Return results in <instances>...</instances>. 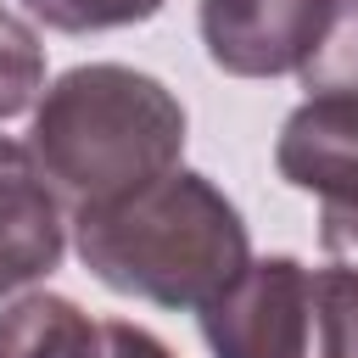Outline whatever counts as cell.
Wrapping results in <instances>:
<instances>
[{"mask_svg": "<svg viewBox=\"0 0 358 358\" xmlns=\"http://www.w3.org/2000/svg\"><path fill=\"white\" fill-rule=\"evenodd\" d=\"M73 246L106 291L173 313H201L252 263L241 207L196 168H168L117 201L73 213Z\"/></svg>", "mask_w": 358, "mask_h": 358, "instance_id": "6da1fadb", "label": "cell"}, {"mask_svg": "<svg viewBox=\"0 0 358 358\" xmlns=\"http://www.w3.org/2000/svg\"><path fill=\"white\" fill-rule=\"evenodd\" d=\"M185 129V106L162 78L123 62H84L34 101L28 151L56 201L84 213L179 168Z\"/></svg>", "mask_w": 358, "mask_h": 358, "instance_id": "7a4b0ae2", "label": "cell"}, {"mask_svg": "<svg viewBox=\"0 0 358 358\" xmlns=\"http://www.w3.org/2000/svg\"><path fill=\"white\" fill-rule=\"evenodd\" d=\"M308 285L313 268L274 252L252 257L207 308L201 341L213 358H302L308 352Z\"/></svg>", "mask_w": 358, "mask_h": 358, "instance_id": "3957f363", "label": "cell"}, {"mask_svg": "<svg viewBox=\"0 0 358 358\" xmlns=\"http://www.w3.org/2000/svg\"><path fill=\"white\" fill-rule=\"evenodd\" d=\"M201 45L229 78L296 73L324 22V0H201Z\"/></svg>", "mask_w": 358, "mask_h": 358, "instance_id": "277c9868", "label": "cell"}, {"mask_svg": "<svg viewBox=\"0 0 358 358\" xmlns=\"http://www.w3.org/2000/svg\"><path fill=\"white\" fill-rule=\"evenodd\" d=\"M274 168L291 190L319 196V213H358V101L308 95L280 123Z\"/></svg>", "mask_w": 358, "mask_h": 358, "instance_id": "5b68a950", "label": "cell"}, {"mask_svg": "<svg viewBox=\"0 0 358 358\" xmlns=\"http://www.w3.org/2000/svg\"><path fill=\"white\" fill-rule=\"evenodd\" d=\"M67 252V218L34 151L0 134V296L45 280Z\"/></svg>", "mask_w": 358, "mask_h": 358, "instance_id": "8992f818", "label": "cell"}, {"mask_svg": "<svg viewBox=\"0 0 358 358\" xmlns=\"http://www.w3.org/2000/svg\"><path fill=\"white\" fill-rule=\"evenodd\" d=\"M90 313L62 291L17 296L0 313V358H78L90 341Z\"/></svg>", "mask_w": 358, "mask_h": 358, "instance_id": "52a82bcc", "label": "cell"}, {"mask_svg": "<svg viewBox=\"0 0 358 358\" xmlns=\"http://www.w3.org/2000/svg\"><path fill=\"white\" fill-rule=\"evenodd\" d=\"M308 95H341L358 101V0H324V22L313 34V50L296 67Z\"/></svg>", "mask_w": 358, "mask_h": 358, "instance_id": "ba28073f", "label": "cell"}, {"mask_svg": "<svg viewBox=\"0 0 358 358\" xmlns=\"http://www.w3.org/2000/svg\"><path fill=\"white\" fill-rule=\"evenodd\" d=\"M302 358H358V274L341 263L313 268L308 285V352Z\"/></svg>", "mask_w": 358, "mask_h": 358, "instance_id": "9c48e42d", "label": "cell"}, {"mask_svg": "<svg viewBox=\"0 0 358 358\" xmlns=\"http://www.w3.org/2000/svg\"><path fill=\"white\" fill-rule=\"evenodd\" d=\"M39 95H45V45L17 11L0 6V123L34 112Z\"/></svg>", "mask_w": 358, "mask_h": 358, "instance_id": "30bf717a", "label": "cell"}, {"mask_svg": "<svg viewBox=\"0 0 358 358\" xmlns=\"http://www.w3.org/2000/svg\"><path fill=\"white\" fill-rule=\"evenodd\" d=\"M22 6L56 34H106V28L151 22L168 0H22Z\"/></svg>", "mask_w": 358, "mask_h": 358, "instance_id": "8fae6325", "label": "cell"}, {"mask_svg": "<svg viewBox=\"0 0 358 358\" xmlns=\"http://www.w3.org/2000/svg\"><path fill=\"white\" fill-rule=\"evenodd\" d=\"M78 358H173V347L162 336H151L145 324H129V319H95L90 324V341Z\"/></svg>", "mask_w": 358, "mask_h": 358, "instance_id": "7c38bea8", "label": "cell"}, {"mask_svg": "<svg viewBox=\"0 0 358 358\" xmlns=\"http://www.w3.org/2000/svg\"><path fill=\"white\" fill-rule=\"evenodd\" d=\"M319 246L330 263L358 274V213H319Z\"/></svg>", "mask_w": 358, "mask_h": 358, "instance_id": "4fadbf2b", "label": "cell"}]
</instances>
